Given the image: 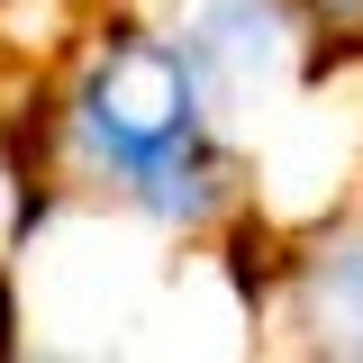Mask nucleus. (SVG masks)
Masks as SVG:
<instances>
[{"instance_id": "4", "label": "nucleus", "mask_w": 363, "mask_h": 363, "mask_svg": "<svg viewBox=\"0 0 363 363\" xmlns=\"http://www.w3.org/2000/svg\"><path fill=\"white\" fill-rule=\"evenodd\" d=\"M300 18H309V37H318V55H309V73H327V64H345L363 45V0H291Z\"/></svg>"}, {"instance_id": "1", "label": "nucleus", "mask_w": 363, "mask_h": 363, "mask_svg": "<svg viewBox=\"0 0 363 363\" xmlns=\"http://www.w3.org/2000/svg\"><path fill=\"white\" fill-rule=\"evenodd\" d=\"M209 109L218 100L173 28L109 18L73 55V82L55 100V145L73 155L82 182L118 191L164 236H209L236 218V155Z\"/></svg>"}, {"instance_id": "5", "label": "nucleus", "mask_w": 363, "mask_h": 363, "mask_svg": "<svg viewBox=\"0 0 363 363\" xmlns=\"http://www.w3.org/2000/svg\"><path fill=\"white\" fill-rule=\"evenodd\" d=\"M0 354H18V291H9V272H0Z\"/></svg>"}, {"instance_id": "3", "label": "nucleus", "mask_w": 363, "mask_h": 363, "mask_svg": "<svg viewBox=\"0 0 363 363\" xmlns=\"http://www.w3.org/2000/svg\"><path fill=\"white\" fill-rule=\"evenodd\" d=\"M281 272H291V309L318 354H363V209L327 218Z\"/></svg>"}, {"instance_id": "2", "label": "nucleus", "mask_w": 363, "mask_h": 363, "mask_svg": "<svg viewBox=\"0 0 363 363\" xmlns=\"http://www.w3.org/2000/svg\"><path fill=\"white\" fill-rule=\"evenodd\" d=\"M173 37L200 64L209 100H264L291 73H309V55H318L309 18L291 0H191L173 18Z\"/></svg>"}]
</instances>
